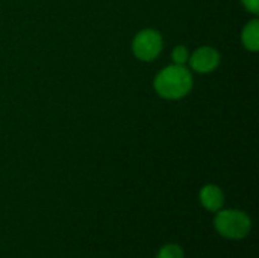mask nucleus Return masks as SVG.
Masks as SVG:
<instances>
[{
    "label": "nucleus",
    "mask_w": 259,
    "mask_h": 258,
    "mask_svg": "<svg viewBox=\"0 0 259 258\" xmlns=\"http://www.w3.org/2000/svg\"><path fill=\"white\" fill-rule=\"evenodd\" d=\"M158 258H184V251L178 245H165L158 252Z\"/></svg>",
    "instance_id": "obj_7"
},
{
    "label": "nucleus",
    "mask_w": 259,
    "mask_h": 258,
    "mask_svg": "<svg viewBox=\"0 0 259 258\" xmlns=\"http://www.w3.org/2000/svg\"><path fill=\"white\" fill-rule=\"evenodd\" d=\"M162 36L155 29H144L138 32L132 43L134 55L141 61H153L162 50Z\"/></svg>",
    "instance_id": "obj_3"
},
{
    "label": "nucleus",
    "mask_w": 259,
    "mask_h": 258,
    "mask_svg": "<svg viewBox=\"0 0 259 258\" xmlns=\"http://www.w3.org/2000/svg\"><path fill=\"white\" fill-rule=\"evenodd\" d=\"M188 49L185 46H176L171 52V59L175 64L178 65H185V62L188 61Z\"/></svg>",
    "instance_id": "obj_8"
},
{
    "label": "nucleus",
    "mask_w": 259,
    "mask_h": 258,
    "mask_svg": "<svg viewBox=\"0 0 259 258\" xmlns=\"http://www.w3.org/2000/svg\"><path fill=\"white\" fill-rule=\"evenodd\" d=\"M153 87L161 97L168 100H178L191 91L193 76L185 65L171 64L156 75Z\"/></svg>",
    "instance_id": "obj_1"
},
{
    "label": "nucleus",
    "mask_w": 259,
    "mask_h": 258,
    "mask_svg": "<svg viewBox=\"0 0 259 258\" xmlns=\"http://www.w3.org/2000/svg\"><path fill=\"white\" fill-rule=\"evenodd\" d=\"M241 3L249 12H252L255 15L259 12V0H241Z\"/></svg>",
    "instance_id": "obj_9"
},
{
    "label": "nucleus",
    "mask_w": 259,
    "mask_h": 258,
    "mask_svg": "<svg viewBox=\"0 0 259 258\" xmlns=\"http://www.w3.org/2000/svg\"><path fill=\"white\" fill-rule=\"evenodd\" d=\"M215 230L226 239H243L252 228L250 217L240 210H219L214 219Z\"/></svg>",
    "instance_id": "obj_2"
},
{
    "label": "nucleus",
    "mask_w": 259,
    "mask_h": 258,
    "mask_svg": "<svg viewBox=\"0 0 259 258\" xmlns=\"http://www.w3.org/2000/svg\"><path fill=\"white\" fill-rule=\"evenodd\" d=\"M241 41L243 46L250 50V52H258L259 49V21L258 20H252L249 21L243 32H241Z\"/></svg>",
    "instance_id": "obj_6"
},
{
    "label": "nucleus",
    "mask_w": 259,
    "mask_h": 258,
    "mask_svg": "<svg viewBox=\"0 0 259 258\" xmlns=\"http://www.w3.org/2000/svg\"><path fill=\"white\" fill-rule=\"evenodd\" d=\"M190 58V65L197 73H211L220 64V53L209 46L199 47L193 52Z\"/></svg>",
    "instance_id": "obj_4"
},
{
    "label": "nucleus",
    "mask_w": 259,
    "mask_h": 258,
    "mask_svg": "<svg viewBox=\"0 0 259 258\" xmlns=\"http://www.w3.org/2000/svg\"><path fill=\"white\" fill-rule=\"evenodd\" d=\"M200 202L208 211H219L225 204V195L220 187L208 184L200 190Z\"/></svg>",
    "instance_id": "obj_5"
}]
</instances>
